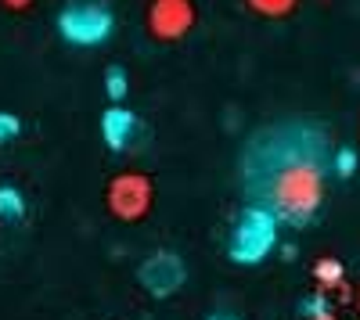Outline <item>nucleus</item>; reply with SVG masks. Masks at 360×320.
<instances>
[{
	"instance_id": "nucleus-8",
	"label": "nucleus",
	"mask_w": 360,
	"mask_h": 320,
	"mask_svg": "<svg viewBox=\"0 0 360 320\" xmlns=\"http://www.w3.org/2000/svg\"><path fill=\"white\" fill-rule=\"evenodd\" d=\"M314 281H317V292L328 295V292H335V288H346V270H342L339 259L324 255L321 263L314 267Z\"/></svg>"
},
{
	"instance_id": "nucleus-6",
	"label": "nucleus",
	"mask_w": 360,
	"mask_h": 320,
	"mask_svg": "<svg viewBox=\"0 0 360 320\" xmlns=\"http://www.w3.org/2000/svg\"><path fill=\"white\" fill-rule=\"evenodd\" d=\"M137 277L155 299H166V295H173V292L184 288L188 270H184V259H180L176 252H155V255L144 259V267H141Z\"/></svg>"
},
{
	"instance_id": "nucleus-12",
	"label": "nucleus",
	"mask_w": 360,
	"mask_h": 320,
	"mask_svg": "<svg viewBox=\"0 0 360 320\" xmlns=\"http://www.w3.org/2000/svg\"><path fill=\"white\" fill-rule=\"evenodd\" d=\"M18 133H22V123L15 119V115L0 112V144H11V140H15Z\"/></svg>"
},
{
	"instance_id": "nucleus-3",
	"label": "nucleus",
	"mask_w": 360,
	"mask_h": 320,
	"mask_svg": "<svg viewBox=\"0 0 360 320\" xmlns=\"http://www.w3.org/2000/svg\"><path fill=\"white\" fill-rule=\"evenodd\" d=\"M105 206L115 220H123V223H137L144 220L148 213H152L155 206V184L148 173L141 169H127V173H119V177L108 180L105 187Z\"/></svg>"
},
{
	"instance_id": "nucleus-4",
	"label": "nucleus",
	"mask_w": 360,
	"mask_h": 320,
	"mask_svg": "<svg viewBox=\"0 0 360 320\" xmlns=\"http://www.w3.org/2000/svg\"><path fill=\"white\" fill-rule=\"evenodd\" d=\"M58 29L69 44L90 47L101 44L112 33V11L101 4V0H69L58 15Z\"/></svg>"
},
{
	"instance_id": "nucleus-2",
	"label": "nucleus",
	"mask_w": 360,
	"mask_h": 320,
	"mask_svg": "<svg viewBox=\"0 0 360 320\" xmlns=\"http://www.w3.org/2000/svg\"><path fill=\"white\" fill-rule=\"evenodd\" d=\"M274 241H278V216L263 206H249V209H242V216L231 227L227 252H231L234 263L252 267L274 248Z\"/></svg>"
},
{
	"instance_id": "nucleus-7",
	"label": "nucleus",
	"mask_w": 360,
	"mask_h": 320,
	"mask_svg": "<svg viewBox=\"0 0 360 320\" xmlns=\"http://www.w3.org/2000/svg\"><path fill=\"white\" fill-rule=\"evenodd\" d=\"M141 133H144V126H141V119H137L130 108H108V112H105V119H101V137L108 140V148L130 152Z\"/></svg>"
},
{
	"instance_id": "nucleus-10",
	"label": "nucleus",
	"mask_w": 360,
	"mask_h": 320,
	"mask_svg": "<svg viewBox=\"0 0 360 320\" xmlns=\"http://www.w3.org/2000/svg\"><path fill=\"white\" fill-rule=\"evenodd\" d=\"M22 213H25L22 194L15 187H0V220H18Z\"/></svg>"
},
{
	"instance_id": "nucleus-11",
	"label": "nucleus",
	"mask_w": 360,
	"mask_h": 320,
	"mask_svg": "<svg viewBox=\"0 0 360 320\" xmlns=\"http://www.w3.org/2000/svg\"><path fill=\"white\" fill-rule=\"evenodd\" d=\"M105 83H108L105 91H108L112 101H123V98H127V72L119 69V65H112V69L105 72Z\"/></svg>"
},
{
	"instance_id": "nucleus-1",
	"label": "nucleus",
	"mask_w": 360,
	"mask_h": 320,
	"mask_svg": "<svg viewBox=\"0 0 360 320\" xmlns=\"http://www.w3.org/2000/svg\"><path fill=\"white\" fill-rule=\"evenodd\" d=\"M324 201V169L307 155L281 159L266 177V209L278 220L307 223Z\"/></svg>"
},
{
	"instance_id": "nucleus-13",
	"label": "nucleus",
	"mask_w": 360,
	"mask_h": 320,
	"mask_svg": "<svg viewBox=\"0 0 360 320\" xmlns=\"http://www.w3.org/2000/svg\"><path fill=\"white\" fill-rule=\"evenodd\" d=\"M307 320H339V316H335L332 309L324 306V295L317 292V299H314V302L307 306Z\"/></svg>"
},
{
	"instance_id": "nucleus-16",
	"label": "nucleus",
	"mask_w": 360,
	"mask_h": 320,
	"mask_svg": "<svg viewBox=\"0 0 360 320\" xmlns=\"http://www.w3.org/2000/svg\"><path fill=\"white\" fill-rule=\"evenodd\" d=\"M356 306H360V288H356Z\"/></svg>"
},
{
	"instance_id": "nucleus-5",
	"label": "nucleus",
	"mask_w": 360,
	"mask_h": 320,
	"mask_svg": "<svg viewBox=\"0 0 360 320\" xmlns=\"http://www.w3.org/2000/svg\"><path fill=\"white\" fill-rule=\"evenodd\" d=\"M195 18L198 15H195L191 0H152L144 25H148V36H155L162 44H176L195 29Z\"/></svg>"
},
{
	"instance_id": "nucleus-9",
	"label": "nucleus",
	"mask_w": 360,
	"mask_h": 320,
	"mask_svg": "<svg viewBox=\"0 0 360 320\" xmlns=\"http://www.w3.org/2000/svg\"><path fill=\"white\" fill-rule=\"evenodd\" d=\"M245 4H249L256 15H263V18H285V15L295 11L299 0H245Z\"/></svg>"
},
{
	"instance_id": "nucleus-15",
	"label": "nucleus",
	"mask_w": 360,
	"mask_h": 320,
	"mask_svg": "<svg viewBox=\"0 0 360 320\" xmlns=\"http://www.w3.org/2000/svg\"><path fill=\"white\" fill-rule=\"evenodd\" d=\"M209 320H234V316H224V313H220V316H209Z\"/></svg>"
},
{
	"instance_id": "nucleus-14",
	"label": "nucleus",
	"mask_w": 360,
	"mask_h": 320,
	"mask_svg": "<svg viewBox=\"0 0 360 320\" xmlns=\"http://www.w3.org/2000/svg\"><path fill=\"white\" fill-rule=\"evenodd\" d=\"M0 4H4L8 11H25V8H33L37 0H0Z\"/></svg>"
}]
</instances>
